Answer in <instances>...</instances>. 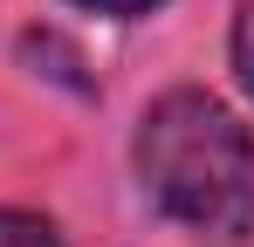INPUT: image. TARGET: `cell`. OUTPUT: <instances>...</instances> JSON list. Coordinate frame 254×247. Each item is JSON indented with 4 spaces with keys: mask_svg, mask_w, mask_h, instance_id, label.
Returning a JSON list of instances; mask_svg holds the SVG:
<instances>
[{
    "mask_svg": "<svg viewBox=\"0 0 254 247\" xmlns=\"http://www.w3.org/2000/svg\"><path fill=\"white\" fill-rule=\"evenodd\" d=\"M130 165L144 199L172 227L213 247L254 234V137L220 96L206 89H165L130 137Z\"/></svg>",
    "mask_w": 254,
    "mask_h": 247,
    "instance_id": "cell-1",
    "label": "cell"
},
{
    "mask_svg": "<svg viewBox=\"0 0 254 247\" xmlns=\"http://www.w3.org/2000/svg\"><path fill=\"white\" fill-rule=\"evenodd\" d=\"M0 247H62V234L48 227L42 213H21V206H0Z\"/></svg>",
    "mask_w": 254,
    "mask_h": 247,
    "instance_id": "cell-2",
    "label": "cell"
},
{
    "mask_svg": "<svg viewBox=\"0 0 254 247\" xmlns=\"http://www.w3.org/2000/svg\"><path fill=\"white\" fill-rule=\"evenodd\" d=\"M227 48H234V76H241V89L254 96V0H241V14H234V35H227Z\"/></svg>",
    "mask_w": 254,
    "mask_h": 247,
    "instance_id": "cell-3",
    "label": "cell"
},
{
    "mask_svg": "<svg viewBox=\"0 0 254 247\" xmlns=\"http://www.w3.org/2000/svg\"><path fill=\"white\" fill-rule=\"evenodd\" d=\"M76 7H96V14H110V21H137V14H151V7H165V0H76Z\"/></svg>",
    "mask_w": 254,
    "mask_h": 247,
    "instance_id": "cell-4",
    "label": "cell"
}]
</instances>
